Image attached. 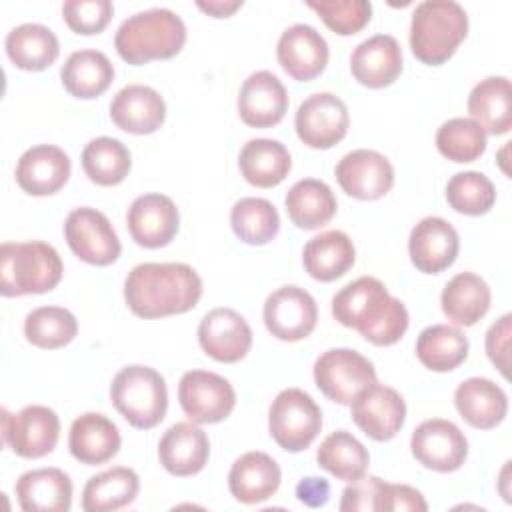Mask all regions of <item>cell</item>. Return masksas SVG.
<instances>
[{
	"label": "cell",
	"mask_w": 512,
	"mask_h": 512,
	"mask_svg": "<svg viewBox=\"0 0 512 512\" xmlns=\"http://www.w3.org/2000/svg\"><path fill=\"white\" fill-rule=\"evenodd\" d=\"M308 6L318 12L322 22L340 36H350L360 32L372 14V4L368 0H328V2H314L310 0Z\"/></svg>",
	"instance_id": "obj_45"
},
{
	"label": "cell",
	"mask_w": 512,
	"mask_h": 512,
	"mask_svg": "<svg viewBox=\"0 0 512 512\" xmlns=\"http://www.w3.org/2000/svg\"><path fill=\"white\" fill-rule=\"evenodd\" d=\"M468 34V14L454 0H424L410 20L412 54L430 66H440Z\"/></svg>",
	"instance_id": "obj_4"
},
{
	"label": "cell",
	"mask_w": 512,
	"mask_h": 512,
	"mask_svg": "<svg viewBox=\"0 0 512 512\" xmlns=\"http://www.w3.org/2000/svg\"><path fill=\"white\" fill-rule=\"evenodd\" d=\"M316 462L338 480L352 482L366 474L370 454L356 436L346 430H336L320 442L316 450Z\"/></svg>",
	"instance_id": "obj_38"
},
{
	"label": "cell",
	"mask_w": 512,
	"mask_h": 512,
	"mask_svg": "<svg viewBox=\"0 0 512 512\" xmlns=\"http://www.w3.org/2000/svg\"><path fill=\"white\" fill-rule=\"evenodd\" d=\"M112 122L130 134H152L166 118L164 98L150 86L128 84L110 102Z\"/></svg>",
	"instance_id": "obj_24"
},
{
	"label": "cell",
	"mask_w": 512,
	"mask_h": 512,
	"mask_svg": "<svg viewBox=\"0 0 512 512\" xmlns=\"http://www.w3.org/2000/svg\"><path fill=\"white\" fill-rule=\"evenodd\" d=\"M60 80L72 96L90 100L108 90L114 80V66L104 52L76 50L62 64Z\"/></svg>",
	"instance_id": "obj_35"
},
{
	"label": "cell",
	"mask_w": 512,
	"mask_h": 512,
	"mask_svg": "<svg viewBox=\"0 0 512 512\" xmlns=\"http://www.w3.org/2000/svg\"><path fill=\"white\" fill-rule=\"evenodd\" d=\"M332 316L374 346H392L408 330L406 306L374 276H360L332 298Z\"/></svg>",
	"instance_id": "obj_2"
},
{
	"label": "cell",
	"mask_w": 512,
	"mask_h": 512,
	"mask_svg": "<svg viewBox=\"0 0 512 512\" xmlns=\"http://www.w3.org/2000/svg\"><path fill=\"white\" fill-rule=\"evenodd\" d=\"M354 424L372 440H392L406 420L404 398L390 386L374 382L350 404Z\"/></svg>",
	"instance_id": "obj_15"
},
{
	"label": "cell",
	"mask_w": 512,
	"mask_h": 512,
	"mask_svg": "<svg viewBox=\"0 0 512 512\" xmlns=\"http://www.w3.org/2000/svg\"><path fill=\"white\" fill-rule=\"evenodd\" d=\"M178 400L184 414L196 424H216L236 406L232 384L208 370H188L178 384Z\"/></svg>",
	"instance_id": "obj_11"
},
{
	"label": "cell",
	"mask_w": 512,
	"mask_h": 512,
	"mask_svg": "<svg viewBox=\"0 0 512 512\" xmlns=\"http://www.w3.org/2000/svg\"><path fill=\"white\" fill-rule=\"evenodd\" d=\"M468 112L484 134L500 136L512 128V88L506 76L480 80L468 96Z\"/></svg>",
	"instance_id": "obj_30"
},
{
	"label": "cell",
	"mask_w": 512,
	"mask_h": 512,
	"mask_svg": "<svg viewBox=\"0 0 512 512\" xmlns=\"http://www.w3.org/2000/svg\"><path fill=\"white\" fill-rule=\"evenodd\" d=\"M410 450L424 468L434 472H454L468 456V440L454 422L430 418L412 432Z\"/></svg>",
	"instance_id": "obj_12"
},
{
	"label": "cell",
	"mask_w": 512,
	"mask_h": 512,
	"mask_svg": "<svg viewBox=\"0 0 512 512\" xmlns=\"http://www.w3.org/2000/svg\"><path fill=\"white\" fill-rule=\"evenodd\" d=\"M490 286L474 272H460L442 290L440 304L446 318L456 326H474L490 308Z\"/></svg>",
	"instance_id": "obj_33"
},
{
	"label": "cell",
	"mask_w": 512,
	"mask_h": 512,
	"mask_svg": "<svg viewBox=\"0 0 512 512\" xmlns=\"http://www.w3.org/2000/svg\"><path fill=\"white\" fill-rule=\"evenodd\" d=\"M328 44L324 36L310 24L288 26L276 46L278 64L288 76L300 82L314 80L328 64Z\"/></svg>",
	"instance_id": "obj_18"
},
{
	"label": "cell",
	"mask_w": 512,
	"mask_h": 512,
	"mask_svg": "<svg viewBox=\"0 0 512 512\" xmlns=\"http://www.w3.org/2000/svg\"><path fill=\"white\" fill-rule=\"evenodd\" d=\"M288 110V92L268 70L252 72L238 92V114L252 128L276 126Z\"/></svg>",
	"instance_id": "obj_21"
},
{
	"label": "cell",
	"mask_w": 512,
	"mask_h": 512,
	"mask_svg": "<svg viewBox=\"0 0 512 512\" xmlns=\"http://www.w3.org/2000/svg\"><path fill=\"white\" fill-rule=\"evenodd\" d=\"M356 260V248L342 230H328L310 238L302 252L306 272L320 282H332L344 276Z\"/></svg>",
	"instance_id": "obj_31"
},
{
	"label": "cell",
	"mask_w": 512,
	"mask_h": 512,
	"mask_svg": "<svg viewBox=\"0 0 512 512\" xmlns=\"http://www.w3.org/2000/svg\"><path fill=\"white\" fill-rule=\"evenodd\" d=\"M210 456V442L196 422L172 424L158 444L160 464L172 476H194L198 474Z\"/></svg>",
	"instance_id": "obj_25"
},
{
	"label": "cell",
	"mask_w": 512,
	"mask_h": 512,
	"mask_svg": "<svg viewBox=\"0 0 512 512\" xmlns=\"http://www.w3.org/2000/svg\"><path fill=\"white\" fill-rule=\"evenodd\" d=\"M382 484H384L382 478L366 476V474L352 480L342 492L340 510L342 512H358V510L378 512V496H380Z\"/></svg>",
	"instance_id": "obj_47"
},
{
	"label": "cell",
	"mask_w": 512,
	"mask_h": 512,
	"mask_svg": "<svg viewBox=\"0 0 512 512\" xmlns=\"http://www.w3.org/2000/svg\"><path fill=\"white\" fill-rule=\"evenodd\" d=\"M418 360L434 372H450L468 356V338L454 326L432 324L418 334Z\"/></svg>",
	"instance_id": "obj_39"
},
{
	"label": "cell",
	"mask_w": 512,
	"mask_h": 512,
	"mask_svg": "<svg viewBox=\"0 0 512 512\" xmlns=\"http://www.w3.org/2000/svg\"><path fill=\"white\" fill-rule=\"evenodd\" d=\"M178 208L166 194L138 196L126 214V226L132 240L144 248H162L178 232Z\"/></svg>",
	"instance_id": "obj_19"
},
{
	"label": "cell",
	"mask_w": 512,
	"mask_h": 512,
	"mask_svg": "<svg viewBox=\"0 0 512 512\" xmlns=\"http://www.w3.org/2000/svg\"><path fill=\"white\" fill-rule=\"evenodd\" d=\"M458 250L460 238L456 228L440 216L422 218L408 238L410 260L424 274H438L452 266Z\"/></svg>",
	"instance_id": "obj_20"
},
{
	"label": "cell",
	"mask_w": 512,
	"mask_h": 512,
	"mask_svg": "<svg viewBox=\"0 0 512 512\" xmlns=\"http://www.w3.org/2000/svg\"><path fill=\"white\" fill-rule=\"evenodd\" d=\"M62 272L60 254L46 242H4L0 246L2 296L50 292L62 280Z\"/></svg>",
	"instance_id": "obj_5"
},
{
	"label": "cell",
	"mask_w": 512,
	"mask_h": 512,
	"mask_svg": "<svg viewBox=\"0 0 512 512\" xmlns=\"http://www.w3.org/2000/svg\"><path fill=\"white\" fill-rule=\"evenodd\" d=\"M120 444L122 438L118 426L100 412L80 414L70 426V454L86 466H96L112 460L118 454Z\"/></svg>",
	"instance_id": "obj_26"
},
{
	"label": "cell",
	"mask_w": 512,
	"mask_h": 512,
	"mask_svg": "<svg viewBox=\"0 0 512 512\" xmlns=\"http://www.w3.org/2000/svg\"><path fill=\"white\" fill-rule=\"evenodd\" d=\"M196 6L200 10H204L206 14L214 16V18H226L230 16L234 10H238L242 6V0H236V2H222V0H212V2H202L198 0Z\"/></svg>",
	"instance_id": "obj_51"
},
{
	"label": "cell",
	"mask_w": 512,
	"mask_h": 512,
	"mask_svg": "<svg viewBox=\"0 0 512 512\" xmlns=\"http://www.w3.org/2000/svg\"><path fill=\"white\" fill-rule=\"evenodd\" d=\"M114 14L110 0H68L62 4V16L76 34L102 32Z\"/></svg>",
	"instance_id": "obj_46"
},
{
	"label": "cell",
	"mask_w": 512,
	"mask_h": 512,
	"mask_svg": "<svg viewBox=\"0 0 512 512\" xmlns=\"http://www.w3.org/2000/svg\"><path fill=\"white\" fill-rule=\"evenodd\" d=\"M14 492L24 512H68L72 504V480L60 468L24 472Z\"/></svg>",
	"instance_id": "obj_27"
},
{
	"label": "cell",
	"mask_w": 512,
	"mask_h": 512,
	"mask_svg": "<svg viewBox=\"0 0 512 512\" xmlns=\"http://www.w3.org/2000/svg\"><path fill=\"white\" fill-rule=\"evenodd\" d=\"M402 512V510H410V512H426L428 504L424 500V496L408 486V484H390L384 482L380 496H378V512Z\"/></svg>",
	"instance_id": "obj_48"
},
{
	"label": "cell",
	"mask_w": 512,
	"mask_h": 512,
	"mask_svg": "<svg viewBox=\"0 0 512 512\" xmlns=\"http://www.w3.org/2000/svg\"><path fill=\"white\" fill-rule=\"evenodd\" d=\"M64 238L70 250L84 262L108 266L118 260L122 244L106 214L96 208H74L64 222Z\"/></svg>",
	"instance_id": "obj_10"
},
{
	"label": "cell",
	"mask_w": 512,
	"mask_h": 512,
	"mask_svg": "<svg viewBox=\"0 0 512 512\" xmlns=\"http://www.w3.org/2000/svg\"><path fill=\"white\" fill-rule=\"evenodd\" d=\"M60 436L58 414L40 404L24 406L18 414L2 410V438L20 458H42L50 454Z\"/></svg>",
	"instance_id": "obj_9"
},
{
	"label": "cell",
	"mask_w": 512,
	"mask_h": 512,
	"mask_svg": "<svg viewBox=\"0 0 512 512\" xmlns=\"http://www.w3.org/2000/svg\"><path fill=\"white\" fill-rule=\"evenodd\" d=\"M334 172L340 188L358 200H378L386 196L394 184V168L390 160L368 148L344 154Z\"/></svg>",
	"instance_id": "obj_16"
},
{
	"label": "cell",
	"mask_w": 512,
	"mask_h": 512,
	"mask_svg": "<svg viewBox=\"0 0 512 512\" xmlns=\"http://www.w3.org/2000/svg\"><path fill=\"white\" fill-rule=\"evenodd\" d=\"M454 404L460 416L478 430H490L498 426L508 412L506 392L488 378H468L458 384L454 392Z\"/></svg>",
	"instance_id": "obj_29"
},
{
	"label": "cell",
	"mask_w": 512,
	"mask_h": 512,
	"mask_svg": "<svg viewBox=\"0 0 512 512\" xmlns=\"http://www.w3.org/2000/svg\"><path fill=\"white\" fill-rule=\"evenodd\" d=\"M264 324L268 332L284 342L306 338L318 320V306L312 294L300 286H282L264 302Z\"/></svg>",
	"instance_id": "obj_14"
},
{
	"label": "cell",
	"mask_w": 512,
	"mask_h": 512,
	"mask_svg": "<svg viewBox=\"0 0 512 512\" xmlns=\"http://www.w3.org/2000/svg\"><path fill=\"white\" fill-rule=\"evenodd\" d=\"M320 428L322 412L308 392L300 388H286L272 400L268 430L282 450H306L320 434Z\"/></svg>",
	"instance_id": "obj_7"
},
{
	"label": "cell",
	"mask_w": 512,
	"mask_h": 512,
	"mask_svg": "<svg viewBox=\"0 0 512 512\" xmlns=\"http://www.w3.org/2000/svg\"><path fill=\"white\" fill-rule=\"evenodd\" d=\"M284 206L292 224L302 230H316L334 218L338 202L326 182L304 178L286 192Z\"/></svg>",
	"instance_id": "obj_34"
},
{
	"label": "cell",
	"mask_w": 512,
	"mask_h": 512,
	"mask_svg": "<svg viewBox=\"0 0 512 512\" xmlns=\"http://www.w3.org/2000/svg\"><path fill=\"white\" fill-rule=\"evenodd\" d=\"M202 296V278L182 262H144L124 280V300L140 318H164L192 310Z\"/></svg>",
	"instance_id": "obj_1"
},
{
	"label": "cell",
	"mask_w": 512,
	"mask_h": 512,
	"mask_svg": "<svg viewBox=\"0 0 512 512\" xmlns=\"http://www.w3.org/2000/svg\"><path fill=\"white\" fill-rule=\"evenodd\" d=\"M82 168L94 184L116 186L132 168L130 150L116 138H94L82 150Z\"/></svg>",
	"instance_id": "obj_40"
},
{
	"label": "cell",
	"mask_w": 512,
	"mask_h": 512,
	"mask_svg": "<svg viewBox=\"0 0 512 512\" xmlns=\"http://www.w3.org/2000/svg\"><path fill=\"white\" fill-rule=\"evenodd\" d=\"M352 76L368 88H386L402 72V48L390 34H374L350 56Z\"/></svg>",
	"instance_id": "obj_23"
},
{
	"label": "cell",
	"mask_w": 512,
	"mask_h": 512,
	"mask_svg": "<svg viewBox=\"0 0 512 512\" xmlns=\"http://www.w3.org/2000/svg\"><path fill=\"white\" fill-rule=\"evenodd\" d=\"M448 204L466 216L486 214L496 202V190L488 176L482 172H458L446 184Z\"/></svg>",
	"instance_id": "obj_44"
},
{
	"label": "cell",
	"mask_w": 512,
	"mask_h": 512,
	"mask_svg": "<svg viewBox=\"0 0 512 512\" xmlns=\"http://www.w3.org/2000/svg\"><path fill=\"white\" fill-rule=\"evenodd\" d=\"M314 382L332 402L350 406L352 400L376 382L374 364L352 348H330L314 362Z\"/></svg>",
	"instance_id": "obj_8"
},
{
	"label": "cell",
	"mask_w": 512,
	"mask_h": 512,
	"mask_svg": "<svg viewBox=\"0 0 512 512\" xmlns=\"http://www.w3.org/2000/svg\"><path fill=\"white\" fill-rule=\"evenodd\" d=\"M186 42L182 18L168 8H150L128 16L116 30L114 46L118 56L140 66L150 60L176 56Z\"/></svg>",
	"instance_id": "obj_3"
},
{
	"label": "cell",
	"mask_w": 512,
	"mask_h": 512,
	"mask_svg": "<svg viewBox=\"0 0 512 512\" xmlns=\"http://www.w3.org/2000/svg\"><path fill=\"white\" fill-rule=\"evenodd\" d=\"M296 498L302 504L310 506V508H320L330 498V484L324 478H318V476L302 478L296 484Z\"/></svg>",
	"instance_id": "obj_50"
},
{
	"label": "cell",
	"mask_w": 512,
	"mask_h": 512,
	"mask_svg": "<svg viewBox=\"0 0 512 512\" xmlns=\"http://www.w3.org/2000/svg\"><path fill=\"white\" fill-rule=\"evenodd\" d=\"M140 480L132 468L116 466L92 476L82 490L86 512H114L132 504L138 496Z\"/></svg>",
	"instance_id": "obj_37"
},
{
	"label": "cell",
	"mask_w": 512,
	"mask_h": 512,
	"mask_svg": "<svg viewBox=\"0 0 512 512\" xmlns=\"http://www.w3.org/2000/svg\"><path fill=\"white\" fill-rule=\"evenodd\" d=\"M198 342L210 358L234 364L248 354L252 346V330L236 310L214 308L200 320Z\"/></svg>",
	"instance_id": "obj_17"
},
{
	"label": "cell",
	"mask_w": 512,
	"mask_h": 512,
	"mask_svg": "<svg viewBox=\"0 0 512 512\" xmlns=\"http://www.w3.org/2000/svg\"><path fill=\"white\" fill-rule=\"evenodd\" d=\"M4 46L12 64L30 72L48 68L60 54L56 34L48 26L36 22H26L12 28L6 34Z\"/></svg>",
	"instance_id": "obj_36"
},
{
	"label": "cell",
	"mask_w": 512,
	"mask_h": 512,
	"mask_svg": "<svg viewBox=\"0 0 512 512\" xmlns=\"http://www.w3.org/2000/svg\"><path fill=\"white\" fill-rule=\"evenodd\" d=\"M282 480L278 462L266 452H246L228 472L230 494L242 504H258L276 494Z\"/></svg>",
	"instance_id": "obj_28"
},
{
	"label": "cell",
	"mask_w": 512,
	"mask_h": 512,
	"mask_svg": "<svg viewBox=\"0 0 512 512\" xmlns=\"http://www.w3.org/2000/svg\"><path fill=\"white\" fill-rule=\"evenodd\" d=\"M70 172L72 164L62 148L38 144L18 158L16 182L32 196H50L68 182Z\"/></svg>",
	"instance_id": "obj_22"
},
{
	"label": "cell",
	"mask_w": 512,
	"mask_h": 512,
	"mask_svg": "<svg viewBox=\"0 0 512 512\" xmlns=\"http://www.w3.org/2000/svg\"><path fill=\"white\" fill-rule=\"evenodd\" d=\"M110 400L126 422L140 430L158 426L168 410V390L162 374L142 364H130L114 376Z\"/></svg>",
	"instance_id": "obj_6"
},
{
	"label": "cell",
	"mask_w": 512,
	"mask_h": 512,
	"mask_svg": "<svg viewBox=\"0 0 512 512\" xmlns=\"http://www.w3.org/2000/svg\"><path fill=\"white\" fill-rule=\"evenodd\" d=\"M436 146L452 162H474L486 150V134L472 118H450L438 128Z\"/></svg>",
	"instance_id": "obj_43"
},
{
	"label": "cell",
	"mask_w": 512,
	"mask_h": 512,
	"mask_svg": "<svg viewBox=\"0 0 512 512\" xmlns=\"http://www.w3.org/2000/svg\"><path fill=\"white\" fill-rule=\"evenodd\" d=\"M78 322L74 314L62 306H40L28 312L24 320V336L32 346L56 350L74 340Z\"/></svg>",
	"instance_id": "obj_42"
},
{
	"label": "cell",
	"mask_w": 512,
	"mask_h": 512,
	"mask_svg": "<svg viewBox=\"0 0 512 512\" xmlns=\"http://www.w3.org/2000/svg\"><path fill=\"white\" fill-rule=\"evenodd\" d=\"M230 226L234 234L252 246L268 244L280 230V216L266 198H240L230 210Z\"/></svg>",
	"instance_id": "obj_41"
},
{
	"label": "cell",
	"mask_w": 512,
	"mask_h": 512,
	"mask_svg": "<svg viewBox=\"0 0 512 512\" xmlns=\"http://www.w3.org/2000/svg\"><path fill=\"white\" fill-rule=\"evenodd\" d=\"M238 166L252 186L272 188L288 176L292 158L282 142L272 138H252L242 146Z\"/></svg>",
	"instance_id": "obj_32"
},
{
	"label": "cell",
	"mask_w": 512,
	"mask_h": 512,
	"mask_svg": "<svg viewBox=\"0 0 512 512\" xmlns=\"http://www.w3.org/2000/svg\"><path fill=\"white\" fill-rule=\"evenodd\" d=\"M348 108L332 92H316L308 96L296 112L294 126L298 138L318 150L332 148L348 132Z\"/></svg>",
	"instance_id": "obj_13"
},
{
	"label": "cell",
	"mask_w": 512,
	"mask_h": 512,
	"mask_svg": "<svg viewBox=\"0 0 512 512\" xmlns=\"http://www.w3.org/2000/svg\"><path fill=\"white\" fill-rule=\"evenodd\" d=\"M510 314H504L500 320H496L490 330L486 332V354L492 360V364L502 372L504 378H508V342H510Z\"/></svg>",
	"instance_id": "obj_49"
}]
</instances>
